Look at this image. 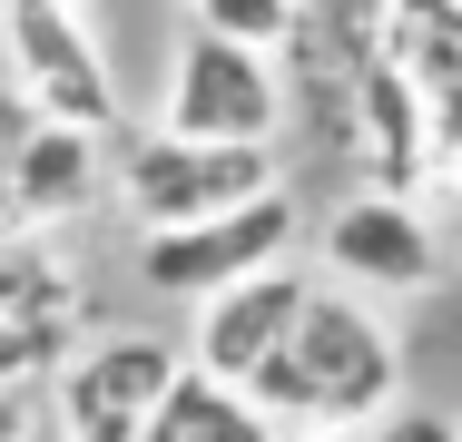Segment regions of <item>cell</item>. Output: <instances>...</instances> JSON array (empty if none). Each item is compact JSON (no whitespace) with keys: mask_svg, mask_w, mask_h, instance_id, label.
Listing matches in <instances>:
<instances>
[{"mask_svg":"<svg viewBox=\"0 0 462 442\" xmlns=\"http://www.w3.org/2000/svg\"><path fill=\"white\" fill-rule=\"evenodd\" d=\"M285 118V88H276V60L226 40V30H187L178 50V79H168V128L187 138H246L266 148Z\"/></svg>","mask_w":462,"mask_h":442,"instance_id":"277c9868","label":"cell"},{"mask_svg":"<svg viewBox=\"0 0 462 442\" xmlns=\"http://www.w3.org/2000/svg\"><path fill=\"white\" fill-rule=\"evenodd\" d=\"M285 236H295V207H285L276 187L256 197V207H236V216H197V226H148V285L158 295H226V285H246V275H266L285 256Z\"/></svg>","mask_w":462,"mask_h":442,"instance_id":"5b68a950","label":"cell"},{"mask_svg":"<svg viewBox=\"0 0 462 442\" xmlns=\"http://www.w3.org/2000/svg\"><path fill=\"white\" fill-rule=\"evenodd\" d=\"M325 256L345 265L355 285H423V275H433V226H423L403 197H355V207H335V226H325Z\"/></svg>","mask_w":462,"mask_h":442,"instance_id":"9c48e42d","label":"cell"},{"mask_svg":"<svg viewBox=\"0 0 462 442\" xmlns=\"http://www.w3.org/2000/svg\"><path fill=\"white\" fill-rule=\"evenodd\" d=\"M98 197V128L69 118H30L20 148H10V226H50V216H79Z\"/></svg>","mask_w":462,"mask_h":442,"instance_id":"ba28073f","label":"cell"},{"mask_svg":"<svg viewBox=\"0 0 462 442\" xmlns=\"http://www.w3.org/2000/svg\"><path fill=\"white\" fill-rule=\"evenodd\" d=\"M10 442H79V433H69V423H40V413H20V423H10Z\"/></svg>","mask_w":462,"mask_h":442,"instance_id":"5bb4252c","label":"cell"},{"mask_svg":"<svg viewBox=\"0 0 462 442\" xmlns=\"http://www.w3.org/2000/svg\"><path fill=\"white\" fill-rule=\"evenodd\" d=\"M276 187V158L246 148V138H187V128H158L128 148V197L148 226H197V216H236Z\"/></svg>","mask_w":462,"mask_h":442,"instance_id":"7a4b0ae2","label":"cell"},{"mask_svg":"<svg viewBox=\"0 0 462 442\" xmlns=\"http://www.w3.org/2000/svg\"><path fill=\"white\" fill-rule=\"evenodd\" d=\"M148 442H276V423H266V403H256L246 383H226V373H178V393L158 403Z\"/></svg>","mask_w":462,"mask_h":442,"instance_id":"30bf717a","label":"cell"},{"mask_svg":"<svg viewBox=\"0 0 462 442\" xmlns=\"http://www.w3.org/2000/svg\"><path fill=\"white\" fill-rule=\"evenodd\" d=\"M393 20H433V30H462V0H403Z\"/></svg>","mask_w":462,"mask_h":442,"instance_id":"4fadbf2b","label":"cell"},{"mask_svg":"<svg viewBox=\"0 0 462 442\" xmlns=\"http://www.w3.org/2000/svg\"><path fill=\"white\" fill-rule=\"evenodd\" d=\"M374 442H462V423H443V413H393V423H374Z\"/></svg>","mask_w":462,"mask_h":442,"instance_id":"7c38bea8","label":"cell"},{"mask_svg":"<svg viewBox=\"0 0 462 442\" xmlns=\"http://www.w3.org/2000/svg\"><path fill=\"white\" fill-rule=\"evenodd\" d=\"M79 442H148V433H79Z\"/></svg>","mask_w":462,"mask_h":442,"instance_id":"9a60e30c","label":"cell"},{"mask_svg":"<svg viewBox=\"0 0 462 442\" xmlns=\"http://www.w3.org/2000/svg\"><path fill=\"white\" fill-rule=\"evenodd\" d=\"M10 79H20L30 118H69V128H108L118 118L108 60L79 30V0H10Z\"/></svg>","mask_w":462,"mask_h":442,"instance_id":"3957f363","label":"cell"},{"mask_svg":"<svg viewBox=\"0 0 462 442\" xmlns=\"http://www.w3.org/2000/svg\"><path fill=\"white\" fill-rule=\"evenodd\" d=\"M305 20V0H197V30H226L246 50H285Z\"/></svg>","mask_w":462,"mask_h":442,"instance_id":"8fae6325","label":"cell"},{"mask_svg":"<svg viewBox=\"0 0 462 442\" xmlns=\"http://www.w3.org/2000/svg\"><path fill=\"white\" fill-rule=\"evenodd\" d=\"M266 413H315V423H365L393 403V335L374 325L355 295H315L295 345L246 383Z\"/></svg>","mask_w":462,"mask_h":442,"instance_id":"6da1fadb","label":"cell"},{"mask_svg":"<svg viewBox=\"0 0 462 442\" xmlns=\"http://www.w3.org/2000/svg\"><path fill=\"white\" fill-rule=\"evenodd\" d=\"M305 305H315V285H305V275H285V265L246 275V285H226V295H207V305H197V373L256 383V373L295 345Z\"/></svg>","mask_w":462,"mask_h":442,"instance_id":"8992f818","label":"cell"},{"mask_svg":"<svg viewBox=\"0 0 462 442\" xmlns=\"http://www.w3.org/2000/svg\"><path fill=\"white\" fill-rule=\"evenodd\" d=\"M178 354L148 345V335H108L89 345L69 373H60V423L69 433H148L158 423V403L178 393Z\"/></svg>","mask_w":462,"mask_h":442,"instance_id":"52a82bcc","label":"cell"}]
</instances>
